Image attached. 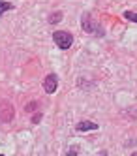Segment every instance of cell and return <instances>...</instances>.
I'll use <instances>...</instances> for the list:
<instances>
[{
    "label": "cell",
    "instance_id": "6da1fadb",
    "mask_svg": "<svg viewBox=\"0 0 137 156\" xmlns=\"http://www.w3.org/2000/svg\"><path fill=\"white\" fill-rule=\"evenodd\" d=\"M53 40H54V43L60 49H70L72 43H73V36L70 34V32H64V30H56L53 34Z\"/></svg>",
    "mask_w": 137,
    "mask_h": 156
},
{
    "label": "cell",
    "instance_id": "7a4b0ae2",
    "mask_svg": "<svg viewBox=\"0 0 137 156\" xmlns=\"http://www.w3.org/2000/svg\"><path fill=\"white\" fill-rule=\"evenodd\" d=\"M15 117V109L8 100H0V120L2 122H11Z\"/></svg>",
    "mask_w": 137,
    "mask_h": 156
},
{
    "label": "cell",
    "instance_id": "3957f363",
    "mask_svg": "<svg viewBox=\"0 0 137 156\" xmlns=\"http://www.w3.org/2000/svg\"><path fill=\"white\" fill-rule=\"evenodd\" d=\"M56 87H58V77H56L54 73H49L43 79V90L47 92V94H53L56 90Z\"/></svg>",
    "mask_w": 137,
    "mask_h": 156
},
{
    "label": "cell",
    "instance_id": "277c9868",
    "mask_svg": "<svg viewBox=\"0 0 137 156\" xmlns=\"http://www.w3.org/2000/svg\"><path fill=\"white\" fill-rule=\"evenodd\" d=\"M83 28H85V32H88V34H98L96 30H101V28L94 23V19L90 17V13H85V15H83Z\"/></svg>",
    "mask_w": 137,
    "mask_h": 156
},
{
    "label": "cell",
    "instance_id": "5b68a950",
    "mask_svg": "<svg viewBox=\"0 0 137 156\" xmlns=\"http://www.w3.org/2000/svg\"><path fill=\"white\" fill-rule=\"evenodd\" d=\"M96 128H98V124L96 122H90V120H81V122H77V126H75L77 132H88V130H96Z\"/></svg>",
    "mask_w": 137,
    "mask_h": 156
},
{
    "label": "cell",
    "instance_id": "8992f818",
    "mask_svg": "<svg viewBox=\"0 0 137 156\" xmlns=\"http://www.w3.org/2000/svg\"><path fill=\"white\" fill-rule=\"evenodd\" d=\"M8 9H13V4H9V2H4V0H0V15H2L4 12H8Z\"/></svg>",
    "mask_w": 137,
    "mask_h": 156
},
{
    "label": "cell",
    "instance_id": "52a82bcc",
    "mask_svg": "<svg viewBox=\"0 0 137 156\" xmlns=\"http://www.w3.org/2000/svg\"><path fill=\"white\" fill-rule=\"evenodd\" d=\"M58 21H62V13L60 12H54L51 17H49V23L51 25H54V23H58Z\"/></svg>",
    "mask_w": 137,
    "mask_h": 156
},
{
    "label": "cell",
    "instance_id": "ba28073f",
    "mask_svg": "<svg viewBox=\"0 0 137 156\" xmlns=\"http://www.w3.org/2000/svg\"><path fill=\"white\" fill-rule=\"evenodd\" d=\"M124 17H126L128 21H133V23H137V13H135V12H124Z\"/></svg>",
    "mask_w": 137,
    "mask_h": 156
},
{
    "label": "cell",
    "instance_id": "9c48e42d",
    "mask_svg": "<svg viewBox=\"0 0 137 156\" xmlns=\"http://www.w3.org/2000/svg\"><path fill=\"white\" fill-rule=\"evenodd\" d=\"M77 152H79L77 147H70V151H68V156H77Z\"/></svg>",
    "mask_w": 137,
    "mask_h": 156
},
{
    "label": "cell",
    "instance_id": "30bf717a",
    "mask_svg": "<svg viewBox=\"0 0 137 156\" xmlns=\"http://www.w3.org/2000/svg\"><path fill=\"white\" fill-rule=\"evenodd\" d=\"M40 120H41V115H40V113L32 117V122H34V124H38V122H40Z\"/></svg>",
    "mask_w": 137,
    "mask_h": 156
},
{
    "label": "cell",
    "instance_id": "8fae6325",
    "mask_svg": "<svg viewBox=\"0 0 137 156\" xmlns=\"http://www.w3.org/2000/svg\"><path fill=\"white\" fill-rule=\"evenodd\" d=\"M34 107H36V104H28L26 105V111H34Z\"/></svg>",
    "mask_w": 137,
    "mask_h": 156
},
{
    "label": "cell",
    "instance_id": "7c38bea8",
    "mask_svg": "<svg viewBox=\"0 0 137 156\" xmlns=\"http://www.w3.org/2000/svg\"><path fill=\"white\" fill-rule=\"evenodd\" d=\"M98 156H107V152H105V151H101V152H100Z\"/></svg>",
    "mask_w": 137,
    "mask_h": 156
},
{
    "label": "cell",
    "instance_id": "4fadbf2b",
    "mask_svg": "<svg viewBox=\"0 0 137 156\" xmlns=\"http://www.w3.org/2000/svg\"><path fill=\"white\" fill-rule=\"evenodd\" d=\"M132 156H137V152H133V154H132Z\"/></svg>",
    "mask_w": 137,
    "mask_h": 156
},
{
    "label": "cell",
    "instance_id": "5bb4252c",
    "mask_svg": "<svg viewBox=\"0 0 137 156\" xmlns=\"http://www.w3.org/2000/svg\"><path fill=\"white\" fill-rule=\"evenodd\" d=\"M0 156H4V154H0Z\"/></svg>",
    "mask_w": 137,
    "mask_h": 156
}]
</instances>
